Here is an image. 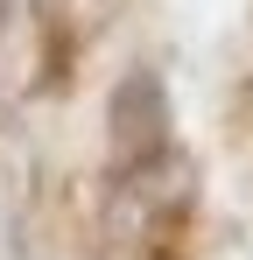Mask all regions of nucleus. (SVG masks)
<instances>
[{
    "instance_id": "1",
    "label": "nucleus",
    "mask_w": 253,
    "mask_h": 260,
    "mask_svg": "<svg viewBox=\"0 0 253 260\" xmlns=\"http://www.w3.org/2000/svg\"><path fill=\"white\" fill-rule=\"evenodd\" d=\"M106 127H113V155L120 169L148 176L169 162V134H176V113H169V85L155 71H126L113 85V106H106Z\"/></svg>"
},
{
    "instance_id": "2",
    "label": "nucleus",
    "mask_w": 253,
    "mask_h": 260,
    "mask_svg": "<svg viewBox=\"0 0 253 260\" xmlns=\"http://www.w3.org/2000/svg\"><path fill=\"white\" fill-rule=\"evenodd\" d=\"M7 14H14V0H0V28H7Z\"/></svg>"
}]
</instances>
